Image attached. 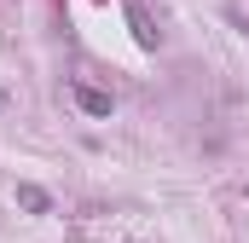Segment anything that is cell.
Returning a JSON list of instances; mask_svg holds the SVG:
<instances>
[{"label":"cell","mask_w":249,"mask_h":243,"mask_svg":"<svg viewBox=\"0 0 249 243\" xmlns=\"http://www.w3.org/2000/svg\"><path fill=\"white\" fill-rule=\"evenodd\" d=\"M127 23H133V41H139V47H157V41H162V29H151V17H145L139 0H127Z\"/></svg>","instance_id":"1"},{"label":"cell","mask_w":249,"mask_h":243,"mask_svg":"<svg viewBox=\"0 0 249 243\" xmlns=\"http://www.w3.org/2000/svg\"><path fill=\"white\" fill-rule=\"evenodd\" d=\"M70 93H75V104H81L87 116H110V93H99V87H87V81H75Z\"/></svg>","instance_id":"2"},{"label":"cell","mask_w":249,"mask_h":243,"mask_svg":"<svg viewBox=\"0 0 249 243\" xmlns=\"http://www.w3.org/2000/svg\"><path fill=\"white\" fill-rule=\"evenodd\" d=\"M18 203H23V208H35V214H47V208H53V197H47L41 185H18Z\"/></svg>","instance_id":"3"},{"label":"cell","mask_w":249,"mask_h":243,"mask_svg":"<svg viewBox=\"0 0 249 243\" xmlns=\"http://www.w3.org/2000/svg\"><path fill=\"white\" fill-rule=\"evenodd\" d=\"M0 110H6V93H0Z\"/></svg>","instance_id":"4"}]
</instances>
